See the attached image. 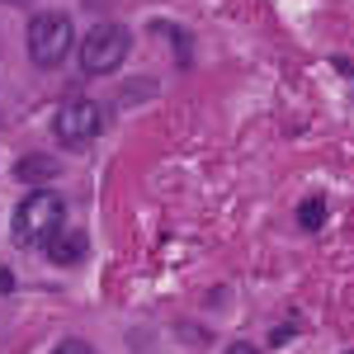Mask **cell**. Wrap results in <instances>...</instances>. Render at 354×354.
I'll list each match as a JSON object with an SVG mask.
<instances>
[{"label": "cell", "mask_w": 354, "mask_h": 354, "mask_svg": "<svg viewBox=\"0 0 354 354\" xmlns=\"http://www.w3.org/2000/svg\"><path fill=\"white\" fill-rule=\"evenodd\" d=\"M62 218H66V203H62L57 189H28L24 203L15 208L10 232H15V241L24 250H33V245H48L62 232Z\"/></svg>", "instance_id": "1"}, {"label": "cell", "mask_w": 354, "mask_h": 354, "mask_svg": "<svg viewBox=\"0 0 354 354\" xmlns=\"http://www.w3.org/2000/svg\"><path fill=\"white\" fill-rule=\"evenodd\" d=\"M128 53H133V33H128V24L104 19V24H95L81 38V71L85 76H113V71L128 62Z\"/></svg>", "instance_id": "2"}, {"label": "cell", "mask_w": 354, "mask_h": 354, "mask_svg": "<svg viewBox=\"0 0 354 354\" xmlns=\"http://www.w3.org/2000/svg\"><path fill=\"white\" fill-rule=\"evenodd\" d=\"M24 38H28V62L43 66V71H53V66L66 62L71 43H76V28H71V19L62 10H48V15H33L28 19Z\"/></svg>", "instance_id": "3"}, {"label": "cell", "mask_w": 354, "mask_h": 354, "mask_svg": "<svg viewBox=\"0 0 354 354\" xmlns=\"http://www.w3.org/2000/svg\"><path fill=\"white\" fill-rule=\"evenodd\" d=\"M104 123H109V113L100 109L95 100H66L53 113V137L62 147H71V151H85L90 142H100Z\"/></svg>", "instance_id": "4"}, {"label": "cell", "mask_w": 354, "mask_h": 354, "mask_svg": "<svg viewBox=\"0 0 354 354\" xmlns=\"http://www.w3.org/2000/svg\"><path fill=\"white\" fill-rule=\"evenodd\" d=\"M43 250H48V260H53V265H81L85 250H90V241H85V232H57Z\"/></svg>", "instance_id": "5"}, {"label": "cell", "mask_w": 354, "mask_h": 354, "mask_svg": "<svg viewBox=\"0 0 354 354\" xmlns=\"http://www.w3.org/2000/svg\"><path fill=\"white\" fill-rule=\"evenodd\" d=\"M57 170H62V165H57L53 156H24V161L15 165V175H19L24 185H38V180H53Z\"/></svg>", "instance_id": "6"}, {"label": "cell", "mask_w": 354, "mask_h": 354, "mask_svg": "<svg viewBox=\"0 0 354 354\" xmlns=\"http://www.w3.org/2000/svg\"><path fill=\"white\" fill-rule=\"evenodd\" d=\"M298 222L307 227V232H317V227L326 222V208H322V198H307V208L298 213Z\"/></svg>", "instance_id": "7"}, {"label": "cell", "mask_w": 354, "mask_h": 354, "mask_svg": "<svg viewBox=\"0 0 354 354\" xmlns=\"http://www.w3.org/2000/svg\"><path fill=\"white\" fill-rule=\"evenodd\" d=\"M53 354H95V345H90V340H62Z\"/></svg>", "instance_id": "8"}, {"label": "cell", "mask_w": 354, "mask_h": 354, "mask_svg": "<svg viewBox=\"0 0 354 354\" xmlns=\"http://www.w3.org/2000/svg\"><path fill=\"white\" fill-rule=\"evenodd\" d=\"M227 354H260V350H255L250 340H236V345H227Z\"/></svg>", "instance_id": "9"}]
</instances>
